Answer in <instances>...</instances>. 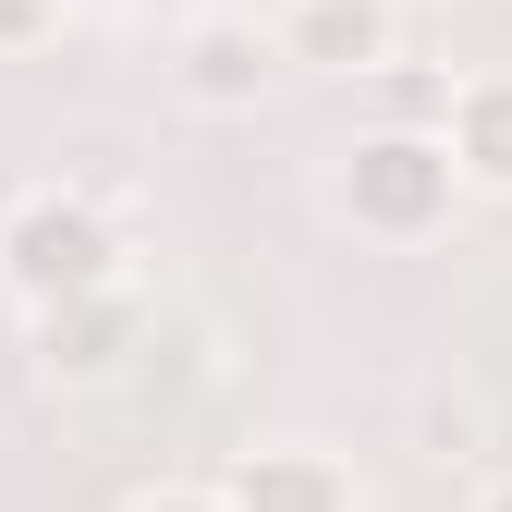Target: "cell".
I'll use <instances>...</instances> for the list:
<instances>
[{"label":"cell","instance_id":"obj_9","mask_svg":"<svg viewBox=\"0 0 512 512\" xmlns=\"http://www.w3.org/2000/svg\"><path fill=\"white\" fill-rule=\"evenodd\" d=\"M122 512H232L220 488H147V500H122Z\"/></svg>","mask_w":512,"mask_h":512},{"label":"cell","instance_id":"obj_4","mask_svg":"<svg viewBox=\"0 0 512 512\" xmlns=\"http://www.w3.org/2000/svg\"><path fill=\"white\" fill-rule=\"evenodd\" d=\"M281 61L378 86V74H391V0H293V13H281Z\"/></svg>","mask_w":512,"mask_h":512},{"label":"cell","instance_id":"obj_2","mask_svg":"<svg viewBox=\"0 0 512 512\" xmlns=\"http://www.w3.org/2000/svg\"><path fill=\"white\" fill-rule=\"evenodd\" d=\"M452 196H464L452 135H354V159H342V220L378 244H427L452 220Z\"/></svg>","mask_w":512,"mask_h":512},{"label":"cell","instance_id":"obj_1","mask_svg":"<svg viewBox=\"0 0 512 512\" xmlns=\"http://www.w3.org/2000/svg\"><path fill=\"white\" fill-rule=\"evenodd\" d=\"M0 281H13L37 317L49 305H86V293H122V232L98 196H74V183H37V196L0 208Z\"/></svg>","mask_w":512,"mask_h":512},{"label":"cell","instance_id":"obj_8","mask_svg":"<svg viewBox=\"0 0 512 512\" xmlns=\"http://www.w3.org/2000/svg\"><path fill=\"white\" fill-rule=\"evenodd\" d=\"M61 13H74V0H0V49H49Z\"/></svg>","mask_w":512,"mask_h":512},{"label":"cell","instance_id":"obj_3","mask_svg":"<svg viewBox=\"0 0 512 512\" xmlns=\"http://www.w3.org/2000/svg\"><path fill=\"white\" fill-rule=\"evenodd\" d=\"M281 86V25L256 13H183L171 25V98L183 110H256Z\"/></svg>","mask_w":512,"mask_h":512},{"label":"cell","instance_id":"obj_10","mask_svg":"<svg viewBox=\"0 0 512 512\" xmlns=\"http://www.w3.org/2000/svg\"><path fill=\"white\" fill-rule=\"evenodd\" d=\"M476 512H512V476H500V488H488V500H476Z\"/></svg>","mask_w":512,"mask_h":512},{"label":"cell","instance_id":"obj_6","mask_svg":"<svg viewBox=\"0 0 512 512\" xmlns=\"http://www.w3.org/2000/svg\"><path fill=\"white\" fill-rule=\"evenodd\" d=\"M122 354H135V293H86V305L37 317V366L49 378H110Z\"/></svg>","mask_w":512,"mask_h":512},{"label":"cell","instance_id":"obj_5","mask_svg":"<svg viewBox=\"0 0 512 512\" xmlns=\"http://www.w3.org/2000/svg\"><path fill=\"white\" fill-rule=\"evenodd\" d=\"M220 500L232 512H354V476L330 452H305V439H269V452H244L220 476Z\"/></svg>","mask_w":512,"mask_h":512},{"label":"cell","instance_id":"obj_7","mask_svg":"<svg viewBox=\"0 0 512 512\" xmlns=\"http://www.w3.org/2000/svg\"><path fill=\"white\" fill-rule=\"evenodd\" d=\"M452 171L464 183H488V196H512V74H476V86H452Z\"/></svg>","mask_w":512,"mask_h":512}]
</instances>
